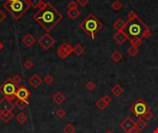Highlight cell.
<instances>
[{
  "label": "cell",
  "instance_id": "cell-1",
  "mask_svg": "<svg viewBox=\"0 0 158 133\" xmlns=\"http://www.w3.org/2000/svg\"><path fill=\"white\" fill-rule=\"evenodd\" d=\"M33 18L46 32H49L63 19V15L51 3L44 2Z\"/></svg>",
  "mask_w": 158,
  "mask_h": 133
},
{
  "label": "cell",
  "instance_id": "cell-2",
  "mask_svg": "<svg viewBox=\"0 0 158 133\" xmlns=\"http://www.w3.org/2000/svg\"><path fill=\"white\" fill-rule=\"evenodd\" d=\"M80 28L87 33L92 40H94L96 33L103 29V23L93 14H89L80 24Z\"/></svg>",
  "mask_w": 158,
  "mask_h": 133
},
{
  "label": "cell",
  "instance_id": "cell-3",
  "mask_svg": "<svg viewBox=\"0 0 158 133\" xmlns=\"http://www.w3.org/2000/svg\"><path fill=\"white\" fill-rule=\"evenodd\" d=\"M128 36H130V38L148 39L152 36V32L149 26L139 18L137 21H135V22L132 21L128 25Z\"/></svg>",
  "mask_w": 158,
  "mask_h": 133
},
{
  "label": "cell",
  "instance_id": "cell-4",
  "mask_svg": "<svg viewBox=\"0 0 158 133\" xmlns=\"http://www.w3.org/2000/svg\"><path fill=\"white\" fill-rule=\"evenodd\" d=\"M3 7L8 11L13 19L19 20L29 9L30 5L28 4L27 0H17L14 2H6Z\"/></svg>",
  "mask_w": 158,
  "mask_h": 133
},
{
  "label": "cell",
  "instance_id": "cell-5",
  "mask_svg": "<svg viewBox=\"0 0 158 133\" xmlns=\"http://www.w3.org/2000/svg\"><path fill=\"white\" fill-rule=\"evenodd\" d=\"M17 89L18 87L12 81V78H8L4 81V83L1 86H0V93L4 95V97H6L7 99L12 102L16 98L15 94L17 92Z\"/></svg>",
  "mask_w": 158,
  "mask_h": 133
},
{
  "label": "cell",
  "instance_id": "cell-6",
  "mask_svg": "<svg viewBox=\"0 0 158 133\" xmlns=\"http://www.w3.org/2000/svg\"><path fill=\"white\" fill-rule=\"evenodd\" d=\"M149 109H150V106L147 105L146 102L143 101L141 98H140L138 101H136L130 108L131 112L138 118H142V116H144V114Z\"/></svg>",
  "mask_w": 158,
  "mask_h": 133
},
{
  "label": "cell",
  "instance_id": "cell-7",
  "mask_svg": "<svg viewBox=\"0 0 158 133\" xmlns=\"http://www.w3.org/2000/svg\"><path fill=\"white\" fill-rule=\"evenodd\" d=\"M73 53V47L67 42H64L59 47L56 49V54L61 59H66L68 55Z\"/></svg>",
  "mask_w": 158,
  "mask_h": 133
},
{
  "label": "cell",
  "instance_id": "cell-8",
  "mask_svg": "<svg viewBox=\"0 0 158 133\" xmlns=\"http://www.w3.org/2000/svg\"><path fill=\"white\" fill-rule=\"evenodd\" d=\"M38 43L42 48H44L45 50H48L55 43V40L48 33H46L38 40Z\"/></svg>",
  "mask_w": 158,
  "mask_h": 133
},
{
  "label": "cell",
  "instance_id": "cell-9",
  "mask_svg": "<svg viewBox=\"0 0 158 133\" xmlns=\"http://www.w3.org/2000/svg\"><path fill=\"white\" fill-rule=\"evenodd\" d=\"M119 127L121 129H123L126 133H128L132 128L135 127V122L133 121V119L130 116H127L125 119H123L120 124H119Z\"/></svg>",
  "mask_w": 158,
  "mask_h": 133
},
{
  "label": "cell",
  "instance_id": "cell-10",
  "mask_svg": "<svg viewBox=\"0 0 158 133\" xmlns=\"http://www.w3.org/2000/svg\"><path fill=\"white\" fill-rule=\"evenodd\" d=\"M14 108H15V105L6 97H3L0 100V113L5 111H13Z\"/></svg>",
  "mask_w": 158,
  "mask_h": 133
},
{
  "label": "cell",
  "instance_id": "cell-11",
  "mask_svg": "<svg viewBox=\"0 0 158 133\" xmlns=\"http://www.w3.org/2000/svg\"><path fill=\"white\" fill-rule=\"evenodd\" d=\"M15 96H16L17 99H21V100L28 101V99L30 98V96H31V92L29 91L26 87H24V86H21V87H18Z\"/></svg>",
  "mask_w": 158,
  "mask_h": 133
},
{
  "label": "cell",
  "instance_id": "cell-12",
  "mask_svg": "<svg viewBox=\"0 0 158 133\" xmlns=\"http://www.w3.org/2000/svg\"><path fill=\"white\" fill-rule=\"evenodd\" d=\"M113 39L118 44H122L127 40L130 39V36H128V34H127L126 33H124V31H121V32H118L117 33H115L113 35Z\"/></svg>",
  "mask_w": 158,
  "mask_h": 133
},
{
  "label": "cell",
  "instance_id": "cell-13",
  "mask_svg": "<svg viewBox=\"0 0 158 133\" xmlns=\"http://www.w3.org/2000/svg\"><path fill=\"white\" fill-rule=\"evenodd\" d=\"M36 42V40H35V38L33 37V34H26L23 38H22V43L24 44V46H26V47H32L33 44H34V43Z\"/></svg>",
  "mask_w": 158,
  "mask_h": 133
},
{
  "label": "cell",
  "instance_id": "cell-14",
  "mask_svg": "<svg viewBox=\"0 0 158 133\" xmlns=\"http://www.w3.org/2000/svg\"><path fill=\"white\" fill-rule=\"evenodd\" d=\"M128 21H124L121 19H118L116 21H115L112 24V26L114 27L115 30H117L118 32H121V31H123V30L128 26Z\"/></svg>",
  "mask_w": 158,
  "mask_h": 133
},
{
  "label": "cell",
  "instance_id": "cell-15",
  "mask_svg": "<svg viewBox=\"0 0 158 133\" xmlns=\"http://www.w3.org/2000/svg\"><path fill=\"white\" fill-rule=\"evenodd\" d=\"M29 83H30L33 88L36 89L43 83V80L37 75V74H34V75H33L30 79H29Z\"/></svg>",
  "mask_w": 158,
  "mask_h": 133
},
{
  "label": "cell",
  "instance_id": "cell-16",
  "mask_svg": "<svg viewBox=\"0 0 158 133\" xmlns=\"http://www.w3.org/2000/svg\"><path fill=\"white\" fill-rule=\"evenodd\" d=\"M0 118L1 120L5 123H8L10 122V120H12L14 118V114L12 111H5L0 113Z\"/></svg>",
  "mask_w": 158,
  "mask_h": 133
},
{
  "label": "cell",
  "instance_id": "cell-17",
  "mask_svg": "<svg viewBox=\"0 0 158 133\" xmlns=\"http://www.w3.org/2000/svg\"><path fill=\"white\" fill-rule=\"evenodd\" d=\"M52 100L54 103H55L56 105H62V103L65 102L66 100V96L61 93V92H57L55 93L53 97H52Z\"/></svg>",
  "mask_w": 158,
  "mask_h": 133
},
{
  "label": "cell",
  "instance_id": "cell-18",
  "mask_svg": "<svg viewBox=\"0 0 158 133\" xmlns=\"http://www.w3.org/2000/svg\"><path fill=\"white\" fill-rule=\"evenodd\" d=\"M110 93H111L114 96L119 97V96L124 93V89H123L119 84H116V85H114V86L111 88Z\"/></svg>",
  "mask_w": 158,
  "mask_h": 133
},
{
  "label": "cell",
  "instance_id": "cell-19",
  "mask_svg": "<svg viewBox=\"0 0 158 133\" xmlns=\"http://www.w3.org/2000/svg\"><path fill=\"white\" fill-rule=\"evenodd\" d=\"M14 105H15V107L19 108L20 110H24L28 106H29V102L25 101V100H21V99H17L15 102H14Z\"/></svg>",
  "mask_w": 158,
  "mask_h": 133
},
{
  "label": "cell",
  "instance_id": "cell-20",
  "mask_svg": "<svg viewBox=\"0 0 158 133\" xmlns=\"http://www.w3.org/2000/svg\"><path fill=\"white\" fill-rule=\"evenodd\" d=\"M111 59L115 63H119L123 59V55L118 50H116L111 54Z\"/></svg>",
  "mask_w": 158,
  "mask_h": 133
},
{
  "label": "cell",
  "instance_id": "cell-21",
  "mask_svg": "<svg viewBox=\"0 0 158 133\" xmlns=\"http://www.w3.org/2000/svg\"><path fill=\"white\" fill-rule=\"evenodd\" d=\"M67 15L71 20H76L81 15V11L78 8H76V9H68Z\"/></svg>",
  "mask_w": 158,
  "mask_h": 133
},
{
  "label": "cell",
  "instance_id": "cell-22",
  "mask_svg": "<svg viewBox=\"0 0 158 133\" xmlns=\"http://www.w3.org/2000/svg\"><path fill=\"white\" fill-rule=\"evenodd\" d=\"M135 127L140 130H143V129H145L147 128V122L143 119V118H139V119L135 122Z\"/></svg>",
  "mask_w": 158,
  "mask_h": 133
},
{
  "label": "cell",
  "instance_id": "cell-23",
  "mask_svg": "<svg viewBox=\"0 0 158 133\" xmlns=\"http://www.w3.org/2000/svg\"><path fill=\"white\" fill-rule=\"evenodd\" d=\"M108 106H109V105H108L107 103H106V102L104 101L103 98H100V99H98V100L95 102V106H96L98 109L101 110V111H104Z\"/></svg>",
  "mask_w": 158,
  "mask_h": 133
},
{
  "label": "cell",
  "instance_id": "cell-24",
  "mask_svg": "<svg viewBox=\"0 0 158 133\" xmlns=\"http://www.w3.org/2000/svg\"><path fill=\"white\" fill-rule=\"evenodd\" d=\"M28 4L30 5V8H41L42 5L44 4V1L43 0H27Z\"/></svg>",
  "mask_w": 158,
  "mask_h": 133
},
{
  "label": "cell",
  "instance_id": "cell-25",
  "mask_svg": "<svg viewBox=\"0 0 158 133\" xmlns=\"http://www.w3.org/2000/svg\"><path fill=\"white\" fill-rule=\"evenodd\" d=\"M16 120H17L20 124L23 125V124H25V123L27 122V120H28V116H27L24 112H21V113L16 116Z\"/></svg>",
  "mask_w": 158,
  "mask_h": 133
},
{
  "label": "cell",
  "instance_id": "cell-26",
  "mask_svg": "<svg viewBox=\"0 0 158 133\" xmlns=\"http://www.w3.org/2000/svg\"><path fill=\"white\" fill-rule=\"evenodd\" d=\"M130 43L131 46H136V47H140L142 44V39L141 38H130Z\"/></svg>",
  "mask_w": 158,
  "mask_h": 133
},
{
  "label": "cell",
  "instance_id": "cell-27",
  "mask_svg": "<svg viewBox=\"0 0 158 133\" xmlns=\"http://www.w3.org/2000/svg\"><path fill=\"white\" fill-rule=\"evenodd\" d=\"M127 52H128V54L130 55L131 56H135V55H138V53L140 52V50H139V47L131 46L130 47L127 49Z\"/></svg>",
  "mask_w": 158,
  "mask_h": 133
},
{
  "label": "cell",
  "instance_id": "cell-28",
  "mask_svg": "<svg viewBox=\"0 0 158 133\" xmlns=\"http://www.w3.org/2000/svg\"><path fill=\"white\" fill-rule=\"evenodd\" d=\"M73 53H75L77 55H81L84 53V47L81 43H78L73 47Z\"/></svg>",
  "mask_w": 158,
  "mask_h": 133
},
{
  "label": "cell",
  "instance_id": "cell-29",
  "mask_svg": "<svg viewBox=\"0 0 158 133\" xmlns=\"http://www.w3.org/2000/svg\"><path fill=\"white\" fill-rule=\"evenodd\" d=\"M139 19L138 14L134 11H131L130 13L128 14V22H132L135 21Z\"/></svg>",
  "mask_w": 158,
  "mask_h": 133
},
{
  "label": "cell",
  "instance_id": "cell-30",
  "mask_svg": "<svg viewBox=\"0 0 158 133\" xmlns=\"http://www.w3.org/2000/svg\"><path fill=\"white\" fill-rule=\"evenodd\" d=\"M63 131H64V133H75L76 129H75V128L72 124L68 123L64 127Z\"/></svg>",
  "mask_w": 158,
  "mask_h": 133
},
{
  "label": "cell",
  "instance_id": "cell-31",
  "mask_svg": "<svg viewBox=\"0 0 158 133\" xmlns=\"http://www.w3.org/2000/svg\"><path fill=\"white\" fill-rule=\"evenodd\" d=\"M112 8L115 10V11H118L122 8V4L120 1H118V0H116V1H114L112 3Z\"/></svg>",
  "mask_w": 158,
  "mask_h": 133
},
{
  "label": "cell",
  "instance_id": "cell-32",
  "mask_svg": "<svg viewBox=\"0 0 158 133\" xmlns=\"http://www.w3.org/2000/svg\"><path fill=\"white\" fill-rule=\"evenodd\" d=\"M85 88L87 89L88 91L92 92V91H93L94 89L96 88V84H95L93 81H89L86 82V84H85Z\"/></svg>",
  "mask_w": 158,
  "mask_h": 133
},
{
  "label": "cell",
  "instance_id": "cell-33",
  "mask_svg": "<svg viewBox=\"0 0 158 133\" xmlns=\"http://www.w3.org/2000/svg\"><path fill=\"white\" fill-rule=\"evenodd\" d=\"M66 115H67V111L64 108H58L55 112V116L58 118H63L66 116Z\"/></svg>",
  "mask_w": 158,
  "mask_h": 133
},
{
  "label": "cell",
  "instance_id": "cell-34",
  "mask_svg": "<svg viewBox=\"0 0 158 133\" xmlns=\"http://www.w3.org/2000/svg\"><path fill=\"white\" fill-rule=\"evenodd\" d=\"M153 115L151 111V108L144 114V116H142V118H144V120L145 121H151L153 119Z\"/></svg>",
  "mask_w": 158,
  "mask_h": 133
},
{
  "label": "cell",
  "instance_id": "cell-35",
  "mask_svg": "<svg viewBox=\"0 0 158 133\" xmlns=\"http://www.w3.org/2000/svg\"><path fill=\"white\" fill-rule=\"evenodd\" d=\"M23 66L26 69H31L33 67V62L31 60V59H27V60L23 63Z\"/></svg>",
  "mask_w": 158,
  "mask_h": 133
},
{
  "label": "cell",
  "instance_id": "cell-36",
  "mask_svg": "<svg viewBox=\"0 0 158 133\" xmlns=\"http://www.w3.org/2000/svg\"><path fill=\"white\" fill-rule=\"evenodd\" d=\"M12 81L18 86V85L22 81V78H21L20 75H18V74H17V75H15V76H14V77L12 78Z\"/></svg>",
  "mask_w": 158,
  "mask_h": 133
},
{
  "label": "cell",
  "instance_id": "cell-37",
  "mask_svg": "<svg viewBox=\"0 0 158 133\" xmlns=\"http://www.w3.org/2000/svg\"><path fill=\"white\" fill-rule=\"evenodd\" d=\"M45 82L47 84V85H51L52 83H53V81H54V78L50 75V74H48V75H46V77H45Z\"/></svg>",
  "mask_w": 158,
  "mask_h": 133
},
{
  "label": "cell",
  "instance_id": "cell-38",
  "mask_svg": "<svg viewBox=\"0 0 158 133\" xmlns=\"http://www.w3.org/2000/svg\"><path fill=\"white\" fill-rule=\"evenodd\" d=\"M68 9H76V8H78L77 2H75V1H70V2L68 4Z\"/></svg>",
  "mask_w": 158,
  "mask_h": 133
},
{
  "label": "cell",
  "instance_id": "cell-39",
  "mask_svg": "<svg viewBox=\"0 0 158 133\" xmlns=\"http://www.w3.org/2000/svg\"><path fill=\"white\" fill-rule=\"evenodd\" d=\"M89 3V0H77V4H79L81 7H85Z\"/></svg>",
  "mask_w": 158,
  "mask_h": 133
},
{
  "label": "cell",
  "instance_id": "cell-40",
  "mask_svg": "<svg viewBox=\"0 0 158 133\" xmlns=\"http://www.w3.org/2000/svg\"><path fill=\"white\" fill-rule=\"evenodd\" d=\"M102 98L104 99V101H105L106 103H108V105H109V103H111V101H112V98H111V96H110L109 94H106V95H104Z\"/></svg>",
  "mask_w": 158,
  "mask_h": 133
},
{
  "label": "cell",
  "instance_id": "cell-41",
  "mask_svg": "<svg viewBox=\"0 0 158 133\" xmlns=\"http://www.w3.org/2000/svg\"><path fill=\"white\" fill-rule=\"evenodd\" d=\"M6 17H7V15H6L1 9H0V23H1V22L6 19Z\"/></svg>",
  "mask_w": 158,
  "mask_h": 133
},
{
  "label": "cell",
  "instance_id": "cell-42",
  "mask_svg": "<svg viewBox=\"0 0 158 133\" xmlns=\"http://www.w3.org/2000/svg\"><path fill=\"white\" fill-rule=\"evenodd\" d=\"M128 133H140V130H139L136 127H134V128H132L130 131H128Z\"/></svg>",
  "mask_w": 158,
  "mask_h": 133
},
{
  "label": "cell",
  "instance_id": "cell-43",
  "mask_svg": "<svg viewBox=\"0 0 158 133\" xmlns=\"http://www.w3.org/2000/svg\"><path fill=\"white\" fill-rule=\"evenodd\" d=\"M3 48H4V44L2 43L1 41H0V52H1V51L3 50Z\"/></svg>",
  "mask_w": 158,
  "mask_h": 133
},
{
  "label": "cell",
  "instance_id": "cell-44",
  "mask_svg": "<svg viewBox=\"0 0 158 133\" xmlns=\"http://www.w3.org/2000/svg\"><path fill=\"white\" fill-rule=\"evenodd\" d=\"M153 133H158V127H157V128H155L153 129Z\"/></svg>",
  "mask_w": 158,
  "mask_h": 133
},
{
  "label": "cell",
  "instance_id": "cell-45",
  "mask_svg": "<svg viewBox=\"0 0 158 133\" xmlns=\"http://www.w3.org/2000/svg\"><path fill=\"white\" fill-rule=\"evenodd\" d=\"M7 2H14V1H17V0H6Z\"/></svg>",
  "mask_w": 158,
  "mask_h": 133
},
{
  "label": "cell",
  "instance_id": "cell-46",
  "mask_svg": "<svg viewBox=\"0 0 158 133\" xmlns=\"http://www.w3.org/2000/svg\"><path fill=\"white\" fill-rule=\"evenodd\" d=\"M105 133H114V132H113L112 130H106V131Z\"/></svg>",
  "mask_w": 158,
  "mask_h": 133
}]
</instances>
